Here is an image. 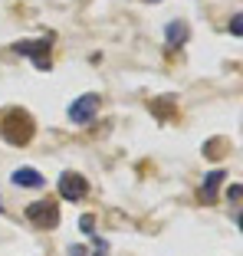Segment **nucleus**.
<instances>
[{"label": "nucleus", "instance_id": "nucleus-1", "mask_svg": "<svg viewBox=\"0 0 243 256\" xmlns=\"http://www.w3.org/2000/svg\"><path fill=\"white\" fill-rule=\"evenodd\" d=\"M36 135V122L26 108H4L0 112V138L14 148H26Z\"/></svg>", "mask_w": 243, "mask_h": 256}, {"label": "nucleus", "instance_id": "nucleus-2", "mask_svg": "<svg viewBox=\"0 0 243 256\" xmlns=\"http://www.w3.org/2000/svg\"><path fill=\"white\" fill-rule=\"evenodd\" d=\"M26 220H30L36 230H56V226H60V204H56V197L33 200L30 207H26Z\"/></svg>", "mask_w": 243, "mask_h": 256}, {"label": "nucleus", "instance_id": "nucleus-3", "mask_svg": "<svg viewBox=\"0 0 243 256\" xmlns=\"http://www.w3.org/2000/svg\"><path fill=\"white\" fill-rule=\"evenodd\" d=\"M50 46H53V36H43V40H20L14 43V53L16 56H30L36 69H50L53 60H50Z\"/></svg>", "mask_w": 243, "mask_h": 256}, {"label": "nucleus", "instance_id": "nucleus-4", "mask_svg": "<svg viewBox=\"0 0 243 256\" xmlns=\"http://www.w3.org/2000/svg\"><path fill=\"white\" fill-rule=\"evenodd\" d=\"M56 188H60L62 200H86V194H89V181H86L79 171H62Z\"/></svg>", "mask_w": 243, "mask_h": 256}, {"label": "nucleus", "instance_id": "nucleus-5", "mask_svg": "<svg viewBox=\"0 0 243 256\" xmlns=\"http://www.w3.org/2000/svg\"><path fill=\"white\" fill-rule=\"evenodd\" d=\"M99 102H102V98L96 96V92L79 96L76 102L69 106V122H72V125H89V122L96 118V112H99Z\"/></svg>", "mask_w": 243, "mask_h": 256}, {"label": "nucleus", "instance_id": "nucleus-6", "mask_svg": "<svg viewBox=\"0 0 243 256\" xmlns=\"http://www.w3.org/2000/svg\"><path fill=\"white\" fill-rule=\"evenodd\" d=\"M10 181H14L16 188H43L46 178L36 171V168H16V171L10 174Z\"/></svg>", "mask_w": 243, "mask_h": 256}, {"label": "nucleus", "instance_id": "nucleus-7", "mask_svg": "<svg viewBox=\"0 0 243 256\" xmlns=\"http://www.w3.org/2000/svg\"><path fill=\"white\" fill-rule=\"evenodd\" d=\"M188 36H190V30H188V23H184V20H171V23H168L164 40H168L171 50H174V46H184V43H188Z\"/></svg>", "mask_w": 243, "mask_h": 256}, {"label": "nucleus", "instance_id": "nucleus-8", "mask_svg": "<svg viewBox=\"0 0 243 256\" xmlns=\"http://www.w3.org/2000/svg\"><path fill=\"white\" fill-rule=\"evenodd\" d=\"M227 178L224 171H210L204 178V184H200V200H207V204H214L217 200V188H220V181Z\"/></svg>", "mask_w": 243, "mask_h": 256}, {"label": "nucleus", "instance_id": "nucleus-9", "mask_svg": "<svg viewBox=\"0 0 243 256\" xmlns=\"http://www.w3.org/2000/svg\"><path fill=\"white\" fill-rule=\"evenodd\" d=\"M79 226H82V234H89V236H92V230H96V220H92L89 214H86V217L79 220Z\"/></svg>", "mask_w": 243, "mask_h": 256}, {"label": "nucleus", "instance_id": "nucleus-10", "mask_svg": "<svg viewBox=\"0 0 243 256\" xmlns=\"http://www.w3.org/2000/svg\"><path fill=\"white\" fill-rule=\"evenodd\" d=\"M230 33H234V36H240V14H234V20H230Z\"/></svg>", "mask_w": 243, "mask_h": 256}, {"label": "nucleus", "instance_id": "nucleus-11", "mask_svg": "<svg viewBox=\"0 0 243 256\" xmlns=\"http://www.w3.org/2000/svg\"><path fill=\"white\" fill-rule=\"evenodd\" d=\"M69 256H86V246H69Z\"/></svg>", "mask_w": 243, "mask_h": 256}]
</instances>
